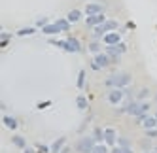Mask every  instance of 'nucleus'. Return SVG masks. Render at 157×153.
<instances>
[{
  "label": "nucleus",
  "instance_id": "nucleus-7",
  "mask_svg": "<svg viewBox=\"0 0 157 153\" xmlns=\"http://www.w3.org/2000/svg\"><path fill=\"white\" fill-rule=\"evenodd\" d=\"M104 21H106L104 12H102V13H97V15H87V17H85L87 27H97V25H102Z\"/></svg>",
  "mask_w": 157,
  "mask_h": 153
},
{
  "label": "nucleus",
  "instance_id": "nucleus-5",
  "mask_svg": "<svg viewBox=\"0 0 157 153\" xmlns=\"http://www.w3.org/2000/svg\"><path fill=\"white\" fill-rule=\"evenodd\" d=\"M93 61H95V62L98 64L100 68H106V66H110V62H114V61H112V57L108 55L106 51H100V53H97Z\"/></svg>",
  "mask_w": 157,
  "mask_h": 153
},
{
  "label": "nucleus",
  "instance_id": "nucleus-27",
  "mask_svg": "<svg viewBox=\"0 0 157 153\" xmlns=\"http://www.w3.org/2000/svg\"><path fill=\"white\" fill-rule=\"evenodd\" d=\"M83 83H85V72L82 70L80 74H78V89H82V87H83Z\"/></svg>",
  "mask_w": 157,
  "mask_h": 153
},
{
  "label": "nucleus",
  "instance_id": "nucleus-4",
  "mask_svg": "<svg viewBox=\"0 0 157 153\" xmlns=\"http://www.w3.org/2000/svg\"><path fill=\"white\" fill-rule=\"evenodd\" d=\"M140 108H142V102H138V98H136V100L127 102L125 106L121 108V112H125V114H129V115H138V114H140Z\"/></svg>",
  "mask_w": 157,
  "mask_h": 153
},
{
  "label": "nucleus",
  "instance_id": "nucleus-15",
  "mask_svg": "<svg viewBox=\"0 0 157 153\" xmlns=\"http://www.w3.org/2000/svg\"><path fill=\"white\" fill-rule=\"evenodd\" d=\"M64 138H57V140H55L53 142V144H51V153H61V149H63V146H64Z\"/></svg>",
  "mask_w": 157,
  "mask_h": 153
},
{
  "label": "nucleus",
  "instance_id": "nucleus-10",
  "mask_svg": "<svg viewBox=\"0 0 157 153\" xmlns=\"http://www.w3.org/2000/svg\"><path fill=\"white\" fill-rule=\"evenodd\" d=\"M42 32L48 34V36H53V34H59V32H63V30H61V27L57 23H48L46 27H42Z\"/></svg>",
  "mask_w": 157,
  "mask_h": 153
},
{
  "label": "nucleus",
  "instance_id": "nucleus-13",
  "mask_svg": "<svg viewBox=\"0 0 157 153\" xmlns=\"http://www.w3.org/2000/svg\"><path fill=\"white\" fill-rule=\"evenodd\" d=\"M142 127L144 129H155L157 127V117L155 115H146V119L142 121Z\"/></svg>",
  "mask_w": 157,
  "mask_h": 153
},
{
  "label": "nucleus",
  "instance_id": "nucleus-26",
  "mask_svg": "<svg viewBox=\"0 0 157 153\" xmlns=\"http://www.w3.org/2000/svg\"><path fill=\"white\" fill-rule=\"evenodd\" d=\"M110 153H132L131 147H121V146H116L114 149H110Z\"/></svg>",
  "mask_w": 157,
  "mask_h": 153
},
{
  "label": "nucleus",
  "instance_id": "nucleus-22",
  "mask_svg": "<svg viewBox=\"0 0 157 153\" xmlns=\"http://www.w3.org/2000/svg\"><path fill=\"white\" fill-rule=\"evenodd\" d=\"M110 149H108V144H102V142H98V144L93 147V151L91 153H108Z\"/></svg>",
  "mask_w": 157,
  "mask_h": 153
},
{
  "label": "nucleus",
  "instance_id": "nucleus-29",
  "mask_svg": "<svg viewBox=\"0 0 157 153\" xmlns=\"http://www.w3.org/2000/svg\"><path fill=\"white\" fill-rule=\"evenodd\" d=\"M117 146H121V147H131V142L127 138H117Z\"/></svg>",
  "mask_w": 157,
  "mask_h": 153
},
{
  "label": "nucleus",
  "instance_id": "nucleus-3",
  "mask_svg": "<svg viewBox=\"0 0 157 153\" xmlns=\"http://www.w3.org/2000/svg\"><path fill=\"white\" fill-rule=\"evenodd\" d=\"M95 146H97V140H95L93 136H83V138L78 140L76 149L80 151V153H91Z\"/></svg>",
  "mask_w": 157,
  "mask_h": 153
},
{
  "label": "nucleus",
  "instance_id": "nucleus-37",
  "mask_svg": "<svg viewBox=\"0 0 157 153\" xmlns=\"http://www.w3.org/2000/svg\"><path fill=\"white\" fill-rule=\"evenodd\" d=\"M155 117H157V114H155Z\"/></svg>",
  "mask_w": 157,
  "mask_h": 153
},
{
  "label": "nucleus",
  "instance_id": "nucleus-1",
  "mask_svg": "<svg viewBox=\"0 0 157 153\" xmlns=\"http://www.w3.org/2000/svg\"><path fill=\"white\" fill-rule=\"evenodd\" d=\"M131 83V76L127 72H116V74H112L108 80H104V85L106 87H127Z\"/></svg>",
  "mask_w": 157,
  "mask_h": 153
},
{
  "label": "nucleus",
  "instance_id": "nucleus-28",
  "mask_svg": "<svg viewBox=\"0 0 157 153\" xmlns=\"http://www.w3.org/2000/svg\"><path fill=\"white\" fill-rule=\"evenodd\" d=\"M114 47H116V51L119 53V55H123V53H125V51H127V46H125V43H123V42H119V43H116V46H114Z\"/></svg>",
  "mask_w": 157,
  "mask_h": 153
},
{
  "label": "nucleus",
  "instance_id": "nucleus-6",
  "mask_svg": "<svg viewBox=\"0 0 157 153\" xmlns=\"http://www.w3.org/2000/svg\"><path fill=\"white\" fill-rule=\"evenodd\" d=\"M102 42H104V46H116V43L121 42V36H119V32L112 30V32H106L102 36Z\"/></svg>",
  "mask_w": 157,
  "mask_h": 153
},
{
  "label": "nucleus",
  "instance_id": "nucleus-21",
  "mask_svg": "<svg viewBox=\"0 0 157 153\" xmlns=\"http://www.w3.org/2000/svg\"><path fill=\"white\" fill-rule=\"evenodd\" d=\"M93 138L97 140V144H98V142H102L104 140V129H93Z\"/></svg>",
  "mask_w": 157,
  "mask_h": 153
},
{
  "label": "nucleus",
  "instance_id": "nucleus-33",
  "mask_svg": "<svg viewBox=\"0 0 157 153\" xmlns=\"http://www.w3.org/2000/svg\"><path fill=\"white\" fill-rule=\"evenodd\" d=\"M36 25H38V27H46V25H48V19H46V17H40V19L36 21Z\"/></svg>",
  "mask_w": 157,
  "mask_h": 153
},
{
  "label": "nucleus",
  "instance_id": "nucleus-16",
  "mask_svg": "<svg viewBox=\"0 0 157 153\" xmlns=\"http://www.w3.org/2000/svg\"><path fill=\"white\" fill-rule=\"evenodd\" d=\"M66 19H68L70 23H78V21L82 19V12H80V9H72V12L66 15Z\"/></svg>",
  "mask_w": 157,
  "mask_h": 153
},
{
  "label": "nucleus",
  "instance_id": "nucleus-38",
  "mask_svg": "<svg viewBox=\"0 0 157 153\" xmlns=\"http://www.w3.org/2000/svg\"><path fill=\"white\" fill-rule=\"evenodd\" d=\"M155 151H157V149H155Z\"/></svg>",
  "mask_w": 157,
  "mask_h": 153
},
{
  "label": "nucleus",
  "instance_id": "nucleus-14",
  "mask_svg": "<svg viewBox=\"0 0 157 153\" xmlns=\"http://www.w3.org/2000/svg\"><path fill=\"white\" fill-rule=\"evenodd\" d=\"M117 27H119V23H117V21H114V19H106L104 23H102V28H104V32L117 30Z\"/></svg>",
  "mask_w": 157,
  "mask_h": 153
},
{
  "label": "nucleus",
  "instance_id": "nucleus-32",
  "mask_svg": "<svg viewBox=\"0 0 157 153\" xmlns=\"http://www.w3.org/2000/svg\"><path fill=\"white\" fill-rule=\"evenodd\" d=\"M49 151H51V147H48V146H42V144L38 146V153H49Z\"/></svg>",
  "mask_w": 157,
  "mask_h": 153
},
{
  "label": "nucleus",
  "instance_id": "nucleus-11",
  "mask_svg": "<svg viewBox=\"0 0 157 153\" xmlns=\"http://www.w3.org/2000/svg\"><path fill=\"white\" fill-rule=\"evenodd\" d=\"M2 123H4V127L10 129V130H15V129L19 127V121H17L15 117H12V115H4V117H2Z\"/></svg>",
  "mask_w": 157,
  "mask_h": 153
},
{
  "label": "nucleus",
  "instance_id": "nucleus-31",
  "mask_svg": "<svg viewBox=\"0 0 157 153\" xmlns=\"http://www.w3.org/2000/svg\"><path fill=\"white\" fill-rule=\"evenodd\" d=\"M148 95H150V91H148V89H142V91L138 93V96H136V98H138V100H142V98H146Z\"/></svg>",
  "mask_w": 157,
  "mask_h": 153
},
{
  "label": "nucleus",
  "instance_id": "nucleus-34",
  "mask_svg": "<svg viewBox=\"0 0 157 153\" xmlns=\"http://www.w3.org/2000/svg\"><path fill=\"white\" fill-rule=\"evenodd\" d=\"M23 153H38V151H36L34 147H25V151H23Z\"/></svg>",
  "mask_w": 157,
  "mask_h": 153
},
{
  "label": "nucleus",
  "instance_id": "nucleus-36",
  "mask_svg": "<svg viewBox=\"0 0 157 153\" xmlns=\"http://www.w3.org/2000/svg\"><path fill=\"white\" fill-rule=\"evenodd\" d=\"M146 153H153V151H146Z\"/></svg>",
  "mask_w": 157,
  "mask_h": 153
},
{
  "label": "nucleus",
  "instance_id": "nucleus-20",
  "mask_svg": "<svg viewBox=\"0 0 157 153\" xmlns=\"http://www.w3.org/2000/svg\"><path fill=\"white\" fill-rule=\"evenodd\" d=\"M55 23H57V25L61 27V30H63V32L70 30V25H72V23H70L68 19H57V21H55Z\"/></svg>",
  "mask_w": 157,
  "mask_h": 153
},
{
  "label": "nucleus",
  "instance_id": "nucleus-35",
  "mask_svg": "<svg viewBox=\"0 0 157 153\" xmlns=\"http://www.w3.org/2000/svg\"><path fill=\"white\" fill-rule=\"evenodd\" d=\"M2 40H10V34H8V32H2Z\"/></svg>",
  "mask_w": 157,
  "mask_h": 153
},
{
  "label": "nucleus",
  "instance_id": "nucleus-17",
  "mask_svg": "<svg viewBox=\"0 0 157 153\" xmlns=\"http://www.w3.org/2000/svg\"><path fill=\"white\" fill-rule=\"evenodd\" d=\"M100 51H102V43H100V42H91V43H89V53H95V55H97V53H100Z\"/></svg>",
  "mask_w": 157,
  "mask_h": 153
},
{
  "label": "nucleus",
  "instance_id": "nucleus-19",
  "mask_svg": "<svg viewBox=\"0 0 157 153\" xmlns=\"http://www.w3.org/2000/svg\"><path fill=\"white\" fill-rule=\"evenodd\" d=\"M34 32H36V28H34V27H25V28L17 30V36H32Z\"/></svg>",
  "mask_w": 157,
  "mask_h": 153
},
{
  "label": "nucleus",
  "instance_id": "nucleus-23",
  "mask_svg": "<svg viewBox=\"0 0 157 153\" xmlns=\"http://www.w3.org/2000/svg\"><path fill=\"white\" fill-rule=\"evenodd\" d=\"M76 106L80 108V110H85V108H87V98H85L83 95H80V96H76Z\"/></svg>",
  "mask_w": 157,
  "mask_h": 153
},
{
  "label": "nucleus",
  "instance_id": "nucleus-25",
  "mask_svg": "<svg viewBox=\"0 0 157 153\" xmlns=\"http://www.w3.org/2000/svg\"><path fill=\"white\" fill-rule=\"evenodd\" d=\"M93 34H95V38H102L106 32H104V28H102V25H97V27H93Z\"/></svg>",
  "mask_w": 157,
  "mask_h": 153
},
{
  "label": "nucleus",
  "instance_id": "nucleus-18",
  "mask_svg": "<svg viewBox=\"0 0 157 153\" xmlns=\"http://www.w3.org/2000/svg\"><path fill=\"white\" fill-rule=\"evenodd\" d=\"M12 142L15 144V147H21V149H25V147H27V142H25L23 136H17V134H15V136L12 138Z\"/></svg>",
  "mask_w": 157,
  "mask_h": 153
},
{
  "label": "nucleus",
  "instance_id": "nucleus-12",
  "mask_svg": "<svg viewBox=\"0 0 157 153\" xmlns=\"http://www.w3.org/2000/svg\"><path fill=\"white\" fill-rule=\"evenodd\" d=\"M68 53H80L82 51V46H80V40L76 38H68V47H66Z\"/></svg>",
  "mask_w": 157,
  "mask_h": 153
},
{
  "label": "nucleus",
  "instance_id": "nucleus-30",
  "mask_svg": "<svg viewBox=\"0 0 157 153\" xmlns=\"http://www.w3.org/2000/svg\"><path fill=\"white\" fill-rule=\"evenodd\" d=\"M146 136L148 138H157V127L155 129H146Z\"/></svg>",
  "mask_w": 157,
  "mask_h": 153
},
{
  "label": "nucleus",
  "instance_id": "nucleus-2",
  "mask_svg": "<svg viewBox=\"0 0 157 153\" xmlns=\"http://www.w3.org/2000/svg\"><path fill=\"white\" fill-rule=\"evenodd\" d=\"M125 96H127V87H112V89L108 91V102L112 106L121 104Z\"/></svg>",
  "mask_w": 157,
  "mask_h": 153
},
{
  "label": "nucleus",
  "instance_id": "nucleus-9",
  "mask_svg": "<svg viewBox=\"0 0 157 153\" xmlns=\"http://www.w3.org/2000/svg\"><path fill=\"white\" fill-rule=\"evenodd\" d=\"M102 12H104V8L100 4H97V2H89L85 6V13L87 15H97V13H102Z\"/></svg>",
  "mask_w": 157,
  "mask_h": 153
},
{
  "label": "nucleus",
  "instance_id": "nucleus-24",
  "mask_svg": "<svg viewBox=\"0 0 157 153\" xmlns=\"http://www.w3.org/2000/svg\"><path fill=\"white\" fill-rule=\"evenodd\" d=\"M51 43L57 46V47H61V49H64V51H66V47H68V40H51Z\"/></svg>",
  "mask_w": 157,
  "mask_h": 153
},
{
  "label": "nucleus",
  "instance_id": "nucleus-8",
  "mask_svg": "<svg viewBox=\"0 0 157 153\" xmlns=\"http://www.w3.org/2000/svg\"><path fill=\"white\" fill-rule=\"evenodd\" d=\"M104 142H106L108 146H116L117 144V132H116V129H112V127L104 129Z\"/></svg>",
  "mask_w": 157,
  "mask_h": 153
}]
</instances>
